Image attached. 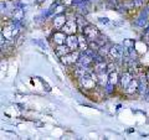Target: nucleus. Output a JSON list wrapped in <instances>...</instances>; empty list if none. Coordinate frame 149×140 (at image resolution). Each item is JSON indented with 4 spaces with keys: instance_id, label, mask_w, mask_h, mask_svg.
I'll use <instances>...</instances> for the list:
<instances>
[{
    "instance_id": "obj_20",
    "label": "nucleus",
    "mask_w": 149,
    "mask_h": 140,
    "mask_svg": "<svg viewBox=\"0 0 149 140\" xmlns=\"http://www.w3.org/2000/svg\"><path fill=\"white\" fill-rule=\"evenodd\" d=\"M118 82H119V77H118V73H117V71L109 72V73H108V83H109V85H113V86H116Z\"/></svg>"
},
{
    "instance_id": "obj_22",
    "label": "nucleus",
    "mask_w": 149,
    "mask_h": 140,
    "mask_svg": "<svg viewBox=\"0 0 149 140\" xmlns=\"http://www.w3.org/2000/svg\"><path fill=\"white\" fill-rule=\"evenodd\" d=\"M123 46H124V49L128 50V51L132 50V49H134V41L130 40V39H125L124 42H123Z\"/></svg>"
},
{
    "instance_id": "obj_6",
    "label": "nucleus",
    "mask_w": 149,
    "mask_h": 140,
    "mask_svg": "<svg viewBox=\"0 0 149 140\" xmlns=\"http://www.w3.org/2000/svg\"><path fill=\"white\" fill-rule=\"evenodd\" d=\"M77 29H78V25H77L76 20H67V22L63 25L61 30L66 35H74L77 32Z\"/></svg>"
},
{
    "instance_id": "obj_15",
    "label": "nucleus",
    "mask_w": 149,
    "mask_h": 140,
    "mask_svg": "<svg viewBox=\"0 0 149 140\" xmlns=\"http://www.w3.org/2000/svg\"><path fill=\"white\" fill-rule=\"evenodd\" d=\"M78 44H80V49H78L80 51H86L87 49H90V41L83 34L78 36Z\"/></svg>"
},
{
    "instance_id": "obj_14",
    "label": "nucleus",
    "mask_w": 149,
    "mask_h": 140,
    "mask_svg": "<svg viewBox=\"0 0 149 140\" xmlns=\"http://www.w3.org/2000/svg\"><path fill=\"white\" fill-rule=\"evenodd\" d=\"M55 52H56V55H57L58 57H62V56H65V55H67V53L71 52V50H70V47H68L66 44H63V45H57V47H56Z\"/></svg>"
},
{
    "instance_id": "obj_3",
    "label": "nucleus",
    "mask_w": 149,
    "mask_h": 140,
    "mask_svg": "<svg viewBox=\"0 0 149 140\" xmlns=\"http://www.w3.org/2000/svg\"><path fill=\"white\" fill-rule=\"evenodd\" d=\"M82 34L87 37L88 41H95V40H97V39H98V37L102 35L101 31L97 29L96 26L90 25V24L82 29Z\"/></svg>"
},
{
    "instance_id": "obj_19",
    "label": "nucleus",
    "mask_w": 149,
    "mask_h": 140,
    "mask_svg": "<svg viewBox=\"0 0 149 140\" xmlns=\"http://www.w3.org/2000/svg\"><path fill=\"white\" fill-rule=\"evenodd\" d=\"M111 46H112V45H109L108 42H107V44H104V45H102L101 47H100V50L97 51V53H98V55H101L102 57H106V56H108V53H109Z\"/></svg>"
},
{
    "instance_id": "obj_10",
    "label": "nucleus",
    "mask_w": 149,
    "mask_h": 140,
    "mask_svg": "<svg viewBox=\"0 0 149 140\" xmlns=\"http://www.w3.org/2000/svg\"><path fill=\"white\" fill-rule=\"evenodd\" d=\"M66 39H67V35L65 34L62 30H56V32L52 35V41L56 45H63L66 44Z\"/></svg>"
},
{
    "instance_id": "obj_7",
    "label": "nucleus",
    "mask_w": 149,
    "mask_h": 140,
    "mask_svg": "<svg viewBox=\"0 0 149 140\" xmlns=\"http://www.w3.org/2000/svg\"><path fill=\"white\" fill-rule=\"evenodd\" d=\"M138 81H139V87H138V93L141 96H144L148 91V78H147V74L141 73L138 77Z\"/></svg>"
},
{
    "instance_id": "obj_4",
    "label": "nucleus",
    "mask_w": 149,
    "mask_h": 140,
    "mask_svg": "<svg viewBox=\"0 0 149 140\" xmlns=\"http://www.w3.org/2000/svg\"><path fill=\"white\" fill-rule=\"evenodd\" d=\"M80 55H81V51H71L70 53L62 56V57H60V61H61L62 64H66V66H68V64H74L78 62V58H80Z\"/></svg>"
},
{
    "instance_id": "obj_28",
    "label": "nucleus",
    "mask_w": 149,
    "mask_h": 140,
    "mask_svg": "<svg viewBox=\"0 0 149 140\" xmlns=\"http://www.w3.org/2000/svg\"><path fill=\"white\" fill-rule=\"evenodd\" d=\"M147 78H148V81H149V68H148V71H147Z\"/></svg>"
},
{
    "instance_id": "obj_27",
    "label": "nucleus",
    "mask_w": 149,
    "mask_h": 140,
    "mask_svg": "<svg viewBox=\"0 0 149 140\" xmlns=\"http://www.w3.org/2000/svg\"><path fill=\"white\" fill-rule=\"evenodd\" d=\"M35 1H36L37 4H41V3H44V1H45V0H35Z\"/></svg>"
},
{
    "instance_id": "obj_31",
    "label": "nucleus",
    "mask_w": 149,
    "mask_h": 140,
    "mask_svg": "<svg viewBox=\"0 0 149 140\" xmlns=\"http://www.w3.org/2000/svg\"><path fill=\"white\" fill-rule=\"evenodd\" d=\"M148 9H149V3H148Z\"/></svg>"
},
{
    "instance_id": "obj_24",
    "label": "nucleus",
    "mask_w": 149,
    "mask_h": 140,
    "mask_svg": "<svg viewBox=\"0 0 149 140\" xmlns=\"http://www.w3.org/2000/svg\"><path fill=\"white\" fill-rule=\"evenodd\" d=\"M142 4H143V0H133V1H132V6L136 9V8L142 6Z\"/></svg>"
},
{
    "instance_id": "obj_30",
    "label": "nucleus",
    "mask_w": 149,
    "mask_h": 140,
    "mask_svg": "<svg viewBox=\"0 0 149 140\" xmlns=\"http://www.w3.org/2000/svg\"><path fill=\"white\" fill-rule=\"evenodd\" d=\"M85 1H90V0H85Z\"/></svg>"
},
{
    "instance_id": "obj_17",
    "label": "nucleus",
    "mask_w": 149,
    "mask_h": 140,
    "mask_svg": "<svg viewBox=\"0 0 149 140\" xmlns=\"http://www.w3.org/2000/svg\"><path fill=\"white\" fill-rule=\"evenodd\" d=\"M147 19H148V11H147V10H143L142 14L139 15L138 20L136 21V24H137L138 26H141V27H144V25L147 24Z\"/></svg>"
},
{
    "instance_id": "obj_29",
    "label": "nucleus",
    "mask_w": 149,
    "mask_h": 140,
    "mask_svg": "<svg viewBox=\"0 0 149 140\" xmlns=\"http://www.w3.org/2000/svg\"><path fill=\"white\" fill-rule=\"evenodd\" d=\"M147 31H149V26H148V29H147Z\"/></svg>"
},
{
    "instance_id": "obj_13",
    "label": "nucleus",
    "mask_w": 149,
    "mask_h": 140,
    "mask_svg": "<svg viewBox=\"0 0 149 140\" xmlns=\"http://www.w3.org/2000/svg\"><path fill=\"white\" fill-rule=\"evenodd\" d=\"M138 87H139V81H138V78H133L132 79V82L128 85V87L125 88V93L127 94H133L134 92H138Z\"/></svg>"
},
{
    "instance_id": "obj_21",
    "label": "nucleus",
    "mask_w": 149,
    "mask_h": 140,
    "mask_svg": "<svg viewBox=\"0 0 149 140\" xmlns=\"http://www.w3.org/2000/svg\"><path fill=\"white\" fill-rule=\"evenodd\" d=\"M76 17H77V19H74V20H76V22H77L78 27H82V29H83V27H85V26H87V25H88V22L86 21V19L83 17L82 15H77Z\"/></svg>"
},
{
    "instance_id": "obj_12",
    "label": "nucleus",
    "mask_w": 149,
    "mask_h": 140,
    "mask_svg": "<svg viewBox=\"0 0 149 140\" xmlns=\"http://www.w3.org/2000/svg\"><path fill=\"white\" fill-rule=\"evenodd\" d=\"M107 66H108V63H107L104 60H102V61H100V62L93 63L92 68H93V71L98 74V73H102V72H107Z\"/></svg>"
},
{
    "instance_id": "obj_23",
    "label": "nucleus",
    "mask_w": 149,
    "mask_h": 140,
    "mask_svg": "<svg viewBox=\"0 0 149 140\" xmlns=\"http://www.w3.org/2000/svg\"><path fill=\"white\" fill-rule=\"evenodd\" d=\"M114 87H116V86L109 85V83H107V86L104 87V91H106L107 94H112V93H113V91H114Z\"/></svg>"
},
{
    "instance_id": "obj_16",
    "label": "nucleus",
    "mask_w": 149,
    "mask_h": 140,
    "mask_svg": "<svg viewBox=\"0 0 149 140\" xmlns=\"http://www.w3.org/2000/svg\"><path fill=\"white\" fill-rule=\"evenodd\" d=\"M22 17H24V10L21 8H15V10L13 11V21L19 22L21 21Z\"/></svg>"
},
{
    "instance_id": "obj_9",
    "label": "nucleus",
    "mask_w": 149,
    "mask_h": 140,
    "mask_svg": "<svg viewBox=\"0 0 149 140\" xmlns=\"http://www.w3.org/2000/svg\"><path fill=\"white\" fill-rule=\"evenodd\" d=\"M66 45L70 47L71 51H76L80 49V44H78V36L76 35H67Z\"/></svg>"
},
{
    "instance_id": "obj_1",
    "label": "nucleus",
    "mask_w": 149,
    "mask_h": 140,
    "mask_svg": "<svg viewBox=\"0 0 149 140\" xmlns=\"http://www.w3.org/2000/svg\"><path fill=\"white\" fill-rule=\"evenodd\" d=\"M78 82H80V86L85 89H92L98 85V76L95 71H91L81 78H78Z\"/></svg>"
},
{
    "instance_id": "obj_11",
    "label": "nucleus",
    "mask_w": 149,
    "mask_h": 140,
    "mask_svg": "<svg viewBox=\"0 0 149 140\" xmlns=\"http://www.w3.org/2000/svg\"><path fill=\"white\" fill-rule=\"evenodd\" d=\"M66 22H67V20L63 14H58V15L54 16V27L56 30H61Z\"/></svg>"
},
{
    "instance_id": "obj_26",
    "label": "nucleus",
    "mask_w": 149,
    "mask_h": 140,
    "mask_svg": "<svg viewBox=\"0 0 149 140\" xmlns=\"http://www.w3.org/2000/svg\"><path fill=\"white\" fill-rule=\"evenodd\" d=\"M100 22H102V24H108V19H103V17H101L100 19Z\"/></svg>"
},
{
    "instance_id": "obj_8",
    "label": "nucleus",
    "mask_w": 149,
    "mask_h": 140,
    "mask_svg": "<svg viewBox=\"0 0 149 140\" xmlns=\"http://www.w3.org/2000/svg\"><path fill=\"white\" fill-rule=\"evenodd\" d=\"M134 78V74L130 72V71H125L122 73V76H120L119 78V85L120 87L123 88V89H125V88L128 87V85L130 82H132V79Z\"/></svg>"
},
{
    "instance_id": "obj_2",
    "label": "nucleus",
    "mask_w": 149,
    "mask_h": 140,
    "mask_svg": "<svg viewBox=\"0 0 149 140\" xmlns=\"http://www.w3.org/2000/svg\"><path fill=\"white\" fill-rule=\"evenodd\" d=\"M19 30H20V24H19V22L13 21V22H10V24H8L5 27H3L1 35L5 37L8 41H11V40H14L17 36Z\"/></svg>"
},
{
    "instance_id": "obj_5",
    "label": "nucleus",
    "mask_w": 149,
    "mask_h": 140,
    "mask_svg": "<svg viewBox=\"0 0 149 140\" xmlns=\"http://www.w3.org/2000/svg\"><path fill=\"white\" fill-rule=\"evenodd\" d=\"M124 46L122 45H112L111 46V50H109V53H108V57L112 60V61H119L120 58H123V53H124Z\"/></svg>"
},
{
    "instance_id": "obj_18",
    "label": "nucleus",
    "mask_w": 149,
    "mask_h": 140,
    "mask_svg": "<svg viewBox=\"0 0 149 140\" xmlns=\"http://www.w3.org/2000/svg\"><path fill=\"white\" fill-rule=\"evenodd\" d=\"M97 76H98V85L104 88L107 86V83H108V73L102 72V73H98Z\"/></svg>"
},
{
    "instance_id": "obj_25",
    "label": "nucleus",
    "mask_w": 149,
    "mask_h": 140,
    "mask_svg": "<svg viewBox=\"0 0 149 140\" xmlns=\"http://www.w3.org/2000/svg\"><path fill=\"white\" fill-rule=\"evenodd\" d=\"M113 71H116V64H113V63H109L108 66H107V73L113 72Z\"/></svg>"
}]
</instances>
